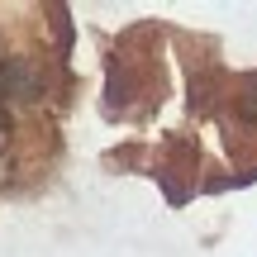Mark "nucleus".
<instances>
[{
    "mask_svg": "<svg viewBox=\"0 0 257 257\" xmlns=\"http://www.w3.org/2000/svg\"><path fill=\"white\" fill-rule=\"evenodd\" d=\"M0 143H5V124H0Z\"/></svg>",
    "mask_w": 257,
    "mask_h": 257,
    "instance_id": "1",
    "label": "nucleus"
}]
</instances>
